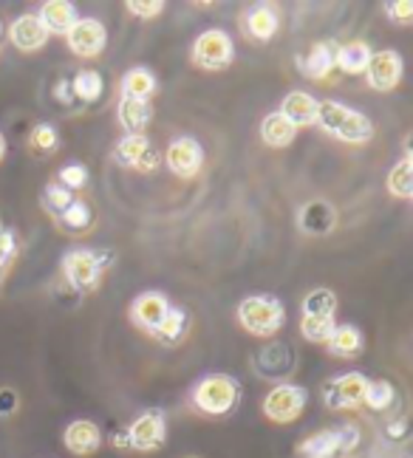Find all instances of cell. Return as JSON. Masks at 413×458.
I'll use <instances>...</instances> for the list:
<instances>
[{"label": "cell", "instance_id": "obj_1", "mask_svg": "<svg viewBox=\"0 0 413 458\" xmlns=\"http://www.w3.org/2000/svg\"><path fill=\"white\" fill-rule=\"evenodd\" d=\"M314 122L326 133L343 139V142H351V145H363L374 136V125H371L368 116L357 114V111L346 108V105L331 102V99L317 102V119Z\"/></svg>", "mask_w": 413, "mask_h": 458}, {"label": "cell", "instance_id": "obj_2", "mask_svg": "<svg viewBox=\"0 0 413 458\" xmlns=\"http://www.w3.org/2000/svg\"><path fill=\"white\" fill-rule=\"evenodd\" d=\"M238 396H241L238 382L232 379V377H227V374L204 377L199 385H195V391H193L195 408H199L202 413H210V416L229 413L238 404Z\"/></svg>", "mask_w": 413, "mask_h": 458}, {"label": "cell", "instance_id": "obj_3", "mask_svg": "<svg viewBox=\"0 0 413 458\" xmlns=\"http://www.w3.org/2000/svg\"><path fill=\"white\" fill-rule=\"evenodd\" d=\"M238 320L249 334L266 337V334H272L283 326L286 311L280 301H272V297H246L238 306Z\"/></svg>", "mask_w": 413, "mask_h": 458}, {"label": "cell", "instance_id": "obj_4", "mask_svg": "<svg viewBox=\"0 0 413 458\" xmlns=\"http://www.w3.org/2000/svg\"><path fill=\"white\" fill-rule=\"evenodd\" d=\"M232 55H236V48H232V40L221 29L204 31L193 46V60L202 68H210V72H221V68H227L232 63Z\"/></svg>", "mask_w": 413, "mask_h": 458}, {"label": "cell", "instance_id": "obj_5", "mask_svg": "<svg viewBox=\"0 0 413 458\" xmlns=\"http://www.w3.org/2000/svg\"><path fill=\"white\" fill-rule=\"evenodd\" d=\"M303 408H306V391L297 385H278L263 399V413L272 421H278V425L295 421L303 413Z\"/></svg>", "mask_w": 413, "mask_h": 458}, {"label": "cell", "instance_id": "obj_6", "mask_svg": "<svg viewBox=\"0 0 413 458\" xmlns=\"http://www.w3.org/2000/svg\"><path fill=\"white\" fill-rule=\"evenodd\" d=\"M357 442H360V433H357V428H351V425L340 428V430H323L300 445V455L303 458H331L334 453L351 450Z\"/></svg>", "mask_w": 413, "mask_h": 458}, {"label": "cell", "instance_id": "obj_7", "mask_svg": "<svg viewBox=\"0 0 413 458\" xmlns=\"http://www.w3.org/2000/svg\"><path fill=\"white\" fill-rule=\"evenodd\" d=\"M63 272H65L71 286H77V289H94L97 280H99V272H102L99 255L88 252V250L65 252V258H63Z\"/></svg>", "mask_w": 413, "mask_h": 458}, {"label": "cell", "instance_id": "obj_8", "mask_svg": "<svg viewBox=\"0 0 413 458\" xmlns=\"http://www.w3.org/2000/svg\"><path fill=\"white\" fill-rule=\"evenodd\" d=\"M366 74L374 91H391V88H397V82L402 80V57L397 51H388V48L376 51V55H371Z\"/></svg>", "mask_w": 413, "mask_h": 458}, {"label": "cell", "instance_id": "obj_9", "mask_svg": "<svg viewBox=\"0 0 413 458\" xmlns=\"http://www.w3.org/2000/svg\"><path fill=\"white\" fill-rule=\"evenodd\" d=\"M68 38V48L74 51L80 57H97L99 51L105 48V26L94 17H85V21H77L71 26V31L65 34Z\"/></svg>", "mask_w": 413, "mask_h": 458}, {"label": "cell", "instance_id": "obj_10", "mask_svg": "<svg viewBox=\"0 0 413 458\" xmlns=\"http://www.w3.org/2000/svg\"><path fill=\"white\" fill-rule=\"evenodd\" d=\"M368 379L363 374H346L326 385V402L329 408H360L366 402Z\"/></svg>", "mask_w": 413, "mask_h": 458}, {"label": "cell", "instance_id": "obj_11", "mask_svg": "<svg viewBox=\"0 0 413 458\" xmlns=\"http://www.w3.org/2000/svg\"><path fill=\"white\" fill-rule=\"evenodd\" d=\"M128 442H131V447H136L142 453L156 450L161 442H165V416L159 411L142 413L128 430Z\"/></svg>", "mask_w": 413, "mask_h": 458}, {"label": "cell", "instance_id": "obj_12", "mask_svg": "<svg viewBox=\"0 0 413 458\" xmlns=\"http://www.w3.org/2000/svg\"><path fill=\"white\" fill-rule=\"evenodd\" d=\"M202 158H204L202 145L195 142V139H190V136L176 139V142L168 148V167L176 175H182V179H193V175L199 173Z\"/></svg>", "mask_w": 413, "mask_h": 458}, {"label": "cell", "instance_id": "obj_13", "mask_svg": "<svg viewBox=\"0 0 413 458\" xmlns=\"http://www.w3.org/2000/svg\"><path fill=\"white\" fill-rule=\"evenodd\" d=\"M168 311H170L168 297L159 294V292H145V294H139L136 301L131 303L133 323L142 326V328H148V331H156L161 326V320H165Z\"/></svg>", "mask_w": 413, "mask_h": 458}, {"label": "cell", "instance_id": "obj_14", "mask_svg": "<svg viewBox=\"0 0 413 458\" xmlns=\"http://www.w3.org/2000/svg\"><path fill=\"white\" fill-rule=\"evenodd\" d=\"M9 38H12V43L21 48V51H38V48L46 46L48 31L40 23L38 14H23V17H17V21L12 23Z\"/></svg>", "mask_w": 413, "mask_h": 458}, {"label": "cell", "instance_id": "obj_15", "mask_svg": "<svg viewBox=\"0 0 413 458\" xmlns=\"http://www.w3.org/2000/svg\"><path fill=\"white\" fill-rule=\"evenodd\" d=\"M99 442H102V433L94 421L88 419H80V421H71L65 428V447L77 455H91L99 450Z\"/></svg>", "mask_w": 413, "mask_h": 458}, {"label": "cell", "instance_id": "obj_16", "mask_svg": "<svg viewBox=\"0 0 413 458\" xmlns=\"http://www.w3.org/2000/svg\"><path fill=\"white\" fill-rule=\"evenodd\" d=\"M297 221H300V229H306L309 235H326L337 224V213H334V207L329 201L314 199V201H309L306 207L300 209Z\"/></svg>", "mask_w": 413, "mask_h": 458}, {"label": "cell", "instance_id": "obj_17", "mask_svg": "<svg viewBox=\"0 0 413 458\" xmlns=\"http://www.w3.org/2000/svg\"><path fill=\"white\" fill-rule=\"evenodd\" d=\"M40 23L46 26L48 34H68L71 26H74L80 17H77V9L65 4V0H48L40 9Z\"/></svg>", "mask_w": 413, "mask_h": 458}, {"label": "cell", "instance_id": "obj_18", "mask_svg": "<svg viewBox=\"0 0 413 458\" xmlns=\"http://www.w3.org/2000/svg\"><path fill=\"white\" fill-rule=\"evenodd\" d=\"M280 114L289 119L295 128L312 125V122L317 119V99L312 94H306V91H292L289 97L283 99Z\"/></svg>", "mask_w": 413, "mask_h": 458}, {"label": "cell", "instance_id": "obj_19", "mask_svg": "<svg viewBox=\"0 0 413 458\" xmlns=\"http://www.w3.org/2000/svg\"><path fill=\"white\" fill-rule=\"evenodd\" d=\"M371 55L374 51L366 46V43H346L343 48L334 51V65L340 68V72L346 74H366V68L371 63Z\"/></svg>", "mask_w": 413, "mask_h": 458}, {"label": "cell", "instance_id": "obj_20", "mask_svg": "<svg viewBox=\"0 0 413 458\" xmlns=\"http://www.w3.org/2000/svg\"><path fill=\"white\" fill-rule=\"evenodd\" d=\"M295 133H297V128L280 111L278 114H269L263 119V125H261V136H263V142L269 148H286V145H292Z\"/></svg>", "mask_w": 413, "mask_h": 458}, {"label": "cell", "instance_id": "obj_21", "mask_svg": "<svg viewBox=\"0 0 413 458\" xmlns=\"http://www.w3.org/2000/svg\"><path fill=\"white\" fill-rule=\"evenodd\" d=\"M153 119V105L145 99H122L119 102V125L131 133H139Z\"/></svg>", "mask_w": 413, "mask_h": 458}, {"label": "cell", "instance_id": "obj_22", "mask_svg": "<svg viewBox=\"0 0 413 458\" xmlns=\"http://www.w3.org/2000/svg\"><path fill=\"white\" fill-rule=\"evenodd\" d=\"M363 348V334L357 326H334L329 337V351L334 357H357Z\"/></svg>", "mask_w": 413, "mask_h": 458}, {"label": "cell", "instance_id": "obj_23", "mask_svg": "<svg viewBox=\"0 0 413 458\" xmlns=\"http://www.w3.org/2000/svg\"><path fill=\"white\" fill-rule=\"evenodd\" d=\"M334 68V46L331 43H317L312 55L303 60V74L312 80H329Z\"/></svg>", "mask_w": 413, "mask_h": 458}, {"label": "cell", "instance_id": "obj_24", "mask_svg": "<svg viewBox=\"0 0 413 458\" xmlns=\"http://www.w3.org/2000/svg\"><path fill=\"white\" fill-rule=\"evenodd\" d=\"M122 91L125 99H145L156 91V77L148 72V68H133V72L125 74L122 80Z\"/></svg>", "mask_w": 413, "mask_h": 458}, {"label": "cell", "instance_id": "obj_25", "mask_svg": "<svg viewBox=\"0 0 413 458\" xmlns=\"http://www.w3.org/2000/svg\"><path fill=\"white\" fill-rule=\"evenodd\" d=\"M187 326H190V317H187V311H182V309H170L168 314H165V320H161V326L153 331L156 337L161 340V343H168V345H173V343H178L187 334Z\"/></svg>", "mask_w": 413, "mask_h": 458}, {"label": "cell", "instance_id": "obj_26", "mask_svg": "<svg viewBox=\"0 0 413 458\" xmlns=\"http://www.w3.org/2000/svg\"><path fill=\"white\" fill-rule=\"evenodd\" d=\"M246 31L253 34L255 40H269L278 31V14L272 9H253L246 14Z\"/></svg>", "mask_w": 413, "mask_h": 458}, {"label": "cell", "instance_id": "obj_27", "mask_svg": "<svg viewBox=\"0 0 413 458\" xmlns=\"http://www.w3.org/2000/svg\"><path fill=\"white\" fill-rule=\"evenodd\" d=\"M148 148H151V142H148L145 133H131V136H125L122 142L116 145L114 158H116L119 165H125V167H136V162H139L142 153H145Z\"/></svg>", "mask_w": 413, "mask_h": 458}, {"label": "cell", "instance_id": "obj_28", "mask_svg": "<svg viewBox=\"0 0 413 458\" xmlns=\"http://www.w3.org/2000/svg\"><path fill=\"white\" fill-rule=\"evenodd\" d=\"M388 190H391V196H397V199H410V192H413V162H410V156H405L402 162L391 170Z\"/></svg>", "mask_w": 413, "mask_h": 458}, {"label": "cell", "instance_id": "obj_29", "mask_svg": "<svg viewBox=\"0 0 413 458\" xmlns=\"http://www.w3.org/2000/svg\"><path fill=\"white\" fill-rule=\"evenodd\" d=\"M303 311H306V317H334V311H337L334 292H329V289L309 292L306 301H303Z\"/></svg>", "mask_w": 413, "mask_h": 458}, {"label": "cell", "instance_id": "obj_30", "mask_svg": "<svg viewBox=\"0 0 413 458\" xmlns=\"http://www.w3.org/2000/svg\"><path fill=\"white\" fill-rule=\"evenodd\" d=\"M71 91H74L82 102H94L102 97V77L97 72H91V68H85V72H80L74 77V82H71Z\"/></svg>", "mask_w": 413, "mask_h": 458}, {"label": "cell", "instance_id": "obj_31", "mask_svg": "<svg viewBox=\"0 0 413 458\" xmlns=\"http://www.w3.org/2000/svg\"><path fill=\"white\" fill-rule=\"evenodd\" d=\"M300 331L309 343H329L334 331V317H303Z\"/></svg>", "mask_w": 413, "mask_h": 458}, {"label": "cell", "instance_id": "obj_32", "mask_svg": "<svg viewBox=\"0 0 413 458\" xmlns=\"http://www.w3.org/2000/svg\"><path fill=\"white\" fill-rule=\"evenodd\" d=\"M63 224L68 229H74V233H80V229H88L91 226V207H88L85 201H71L65 207V213H63Z\"/></svg>", "mask_w": 413, "mask_h": 458}, {"label": "cell", "instance_id": "obj_33", "mask_svg": "<svg viewBox=\"0 0 413 458\" xmlns=\"http://www.w3.org/2000/svg\"><path fill=\"white\" fill-rule=\"evenodd\" d=\"M391 402H393V387L391 382H368V391H366V404L371 411H385L391 408Z\"/></svg>", "mask_w": 413, "mask_h": 458}, {"label": "cell", "instance_id": "obj_34", "mask_svg": "<svg viewBox=\"0 0 413 458\" xmlns=\"http://www.w3.org/2000/svg\"><path fill=\"white\" fill-rule=\"evenodd\" d=\"M74 201V196H71V190H65L63 184H48L46 187V204L51 207V213H65V207Z\"/></svg>", "mask_w": 413, "mask_h": 458}, {"label": "cell", "instance_id": "obj_35", "mask_svg": "<svg viewBox=\"0 0 413 458\" xmlns=\"http://www.w3.org/2000/svg\"><path fill=\"white\" fill-rule=\"evenodd\" d=\"M88 182V170L82 167V165H65L63 170H60V184L65 187V190H80L82 184Z\"/></svg>", "mask_w": 413, "mask_h": 458}, {"label": "cell", "instance_id": "obj_36", "mask_svg": "<svg viewBox=\"0 0 413 458\" xmlns=\"http://www.w3.org/2000/svg\"><path fill=\"white\" fill-rule=\"evenodd\" d=\"M31 145L38 150H54L57 148V133H54L51 125H38L31 133Z\"/></svg>", "mask_w": 413, "mask_h": 458}, {"label": "cell", "instance_id": "obj_37", "mask_svg": "<svg viewBox=\"0 0 413 458\" xmlns=\"http://www.w3.org/2000/svg\"><path fill=\"white\" fill-rule=\"evenodd\" d=\"M128 9L136 17H156L161 9H165V4H161V0H128Z\"/></svg>", "mask_w": 413, "mask_h": 458}, {"label": "cell", "instance_id": "obj_38", "mask_svg": "<svg viewBox=\"0 0 413 458\" xmlns=\"http://www.w3.org/2000/svg\"><path fill=\"white\" fill-rule=\"evenodd\" d=\"M388 17H393L397 23H410L413 21V4L410 0H397V4H388Z\"/></svg>", "mask_w": 413, "mask_h": 458}, {"label": "cell", "instance_id": "obj_39", "mask_svg": "<svg viewBox=\"0 0 413 458\" xmlns=\"http://www.w3.org/2000/svg\"><path fill=\"white\" fill-rule=\"evenodd\" d=\"M14 235L12 233H6V229H0V272L6 269V263L12 260V255H14Z\"/></svg>", "mask_w": 413, "mask_h": 458}, {"label": "cell", "instance_id": "obj_40", "mask_svg": "<svg viewBox=\"0 0 413 458\" xmlns=\"http://www.w3.org/2000/svg\"><path fill=\"white\" fill-rule=\"evenodd\" d=\"M17 404H21L17 391H12V387H0V416H12L17 411Z\"/></svg>", "mask_w": 413, "mask_h": 458}, {"label": "cell", "instance_id": "obj_41", "mask_svg": "<svg viewBox=\"0 0 413 458\" xmlns=\"http://www.w3.org/2000/svg\"><path fill=\"white\" fill-rule=\"evenodd\" d=\"M156 165H159V153L156 150H145V153H142V158H139V162H136V167L142 170V173H153L156 170Z\"/></svg>", "mask_w": 413, "mask_h": 458}, {"label": "cell", "instance_id": "obj_42", "mask_svg": "<svg viewBox=\"0 0 413 458\" xmlns=\"http://www.w3.org/2000/svg\"><path fill=\"white\" fill-rule=\"evenodd\" d=\"M408 433V425H405V421L400 419V421H393V425H388V436L391 438H402Z\"/></svg>", "mask_w": 413, "mask_h": 458}, {"label": "cell", "instance_id": "obj_43", "mask_svg": "<svg viewBox=\"0 0 413 458\" xmlns=\"http://www.w3.org/2000/svg\"><path fill=\"white\" fill-rule=\"evenodd\" d=\"M114 445H116V447H131L128 433H116V436H114Z\"/></svg>", "mask_w": 413, "mask_h": 458}, {"label": "cell", "instance_id": "obj_44", "mask_svg": "<svg viewBox=\"0 0 413 458\" xmlns=\"http://www.w3.org/2000/svg\"><path fill=\"white\" fill-rule=\"evenodd\" d=\"M4 156H6V139L0 133V162H4Z\"/></svg>", "mask_w": 413, "mask_h": 458}, {"label": "cell", "instance_id": "obj_45", "mask_svg": "<svg viewBox=\"0 0 413 458\" xmlns=\"http://www.w3.org/2000/svg\"><path fill=\"white\" fill-rule=\"evenodd\" d=\"M0 34H4V23H0Z\"/></svg>", "mask_w": 413, "mask_h": 458}, {"label": "cell", "instance_id": "obj_46", "mask_svg": "<svg viewBox=\"0 0 413 458\" xmlns=\"http://www.w3.org/2000/svg\"><path fill=\"white\" fill-rule=\"evenodd\" d=\"M193 458H195V455H193Z\"/></svg>", "mask_w": 413, "mask_h": 458}]
</instances>
